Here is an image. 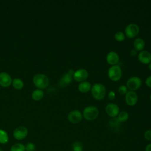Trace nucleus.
Instances as JSON below:
<instances>
[{
    "label": "nucleus",
    "instance_id": "obj_18",
    "mask_svg": "<svg viewBox=\"0 0 151 151\" xmlns=\"http://www.w3.org/2000/svg\"><path fill=\"white\" fill-rule=\"evenodd\" d=\"M31 96L34 100H40L44 96V92L41 89H37L33 91Z\"/></svg>",
    "mask_w": 151,
    "mask_h": 151
},
{
    "label": "nucleus",
    "instance_id": "obj_2",
    "mask_svg": "<svg viewBox=\"0 0 151 151\" xmlns=\"http://www.w3.org/2000/svg\"><path fill=\"white\" fill-rule=\"evenodd\" d=\"M33 83L39 88L47 87L49 83V80L47 76L43 74H38L33 77Z\"/></svg>",
    "mask_w": 151,
    "mask_h": 151
},
{
    "label": "nucleus",
    "instance_id": "obj_28",
    "mask_svg": "<svg viewBox=\"0 0 151 151\" xmlns=\"http://www.w3.org/2000/svg\"><path fill=\"white\" fill-rule=\"evenodd\" d=\"M144 137L147 140L151 142V130H147L144 134Z\"/></svg>",
    "mask_w": 151,
    "mask_h": 151
},
{
    "label": "nucleus",
    "instance_id": "obj_6",
    "mask_svg": "<svg viewBox=\"0 0 151 151\" xmlns=\"http://www.w3.org/2000/svg\"><path fill=\"white\" fill-rule=\"evenodd\" d=\"M125 34L129 38H133L137 35L139 32V26L134 23L127 25L125 28Z\"/></svg>",
    "mask_w": 151,
    "mask_h": 151
},
{
    "label": "nucleus",
    "instance_id": "obj_5",
    "mask_svg": "<svg viewBox=\"0 0 151 151\" xmlns=\"http://www.w3.org/2000/svg\"><path fill=\"white\" fill-rule=\"evenodd\" d=\"M127 87L132 91L138 89L142 85V80L138 77H132L127 81Z\"/></svg>",
    "mask_w": 151,
    "mask_h": 151
},
{
    "label": "nucleus",
    "instance_id": "obj_7",
    "mask_svg": "<svg viewBox=\"0 0 151 151\" xmlns=\"http://www.w3.org/2000/svg\"><path fill=\"white\" fill-rule=\"evenodd\" d=\"M74 70L73 69H70L67 73L64 74L61 78L60 79V81L59 82V85L60 87H65L67 85H68L72 81L73 78V74H74Z\"/></svg>",
    "mask_w": 151,
    "mask_h": 151
},
{
    "label": "nucleus",
    "instance_id": "obj_17",
    "mask_svg": "<svg viewBox=\"0 0 151 151\" xmlns=\"http://www.w3.org/2000/svg\"><path fill=\"white\" fill-rule=\"evenodd\" d=\"M91 84L88 81H83L78 86L80 91L82 93H87L91 89Z\"/></svg>",
    "mask_w": 151,
    "mask_h": 151
},
{
    "label": "nucleus",
    "instance_id": "obj_13",
    "mask_svg": "<svg viewBox=\"0 0 151 151\" xmlns=\"http://www.w3.org/2000/svg\"><path fill=\"white\" fill-rule=\"evenodd\" d=\"M125 100L128 105L133 106L137 103V96L135 92L129 91L126 94Z\"/></svg>",
    "mask_w": 151,
    "mask_h": 151
},
{
    "label": "nucleus",
    "instance_id": "obj_15",
    "mask_svg": "<svg viewBox=\"0 0 151 151\" xmlns=\"http://www.w3.org/2000/svg\"><path fill=\"white\" fill-rule=\"evenodd\" d=\"M106 60L109 64L114 65L119 62V57L116 52L110 51L106 56Z\"/></svg>",
    "mask_w": 151,
    "mask_h": 151
},
{
    "label": "nucleus",
    "instance_id": "obj_29",
    "mask_svg": "<svg viewBox=\"0 0 151 151\" xmlns=\"http://www.w3.org/2000/svg\"><path fill=\"white\" fill-rule=\"evenodd\" d=\"M115 96H115V93H114V91H110V92L109 93L108 97H109V98L110 100H113V99H114Z\"/></svg>",
    "mask_w": 151,
    "mask_h": 151
},
{
    "label": "nucleus",
    "instance_id": "obj_22",
    "mask_svg": "<svg viewBox=\"0 0 151 151\" xmlns=\"http://www.w3.org/2000/svg\"><path fill=\"white\" fill-rule=\"evenodd\" d=\"M72 149L73 151H83V145L79 141H76L72 144Z\"/></svg>",
    "mask_w": 151,
    "mask_h": 151
},
{
    "label": "nucleus",
    "instance_id": "obj_25",
    "mask_svg": "<svg viewBox=\"0 0 151 151\" xmlns=\"http://www.w3.org/2000/svg\"><path fill=\"white\" fill-rule=\"evenodd\" d=\"M120 123L121 122H120L119 121L117 118H113V119L110 120V125L111 126V127L112 128H114V129H116L119 126Z\"/></svg>",
    "mask_w": 151,
    "mask_h": 151
},
{
    "label": "nucleus",
    "instance_id": "obj_4",
    "mask_svg": "<svg viewBox=\"0 0 151 151\" xmlns=\"http://www.w3.org/2000/svg\"><path fill=\"white\" fill-rule=\"evenodd\" d=\"M108 76L113 81H118L122 76V70L117 65L110 67L108 71Z\"/></svg>",
    "mask_w": 151,
    "mask_h": 151
},
{
    "label": "nucleus",
    "instance_id": "obj_31",
    "mask_svg": "<svg viewBox=\"0 0 151 151\" xmlns=\"http://www.w3.org/2000/svg\"><path fill=\"white\" fill-rule=\"evenodd\" d=\"M145 151H151V143L147 145L146 146Z\"/></svg>",
    "mask_w": 151,
    "mask_h": 151
},
{
    "label": "nucleus",
    "instance_id": "obj_21",
    "mask_svg": "<svg viewBox=\"0 0 151 151\" xmlns=\"http://www.w3.org/2000/svg\"><path fill=\"white\" fill-rule=\"evenodd\" d=\"M12 85L13 87L16 88V89H21L23 86H24V83L22 81V80H21L20 78H15L13 81H12Z\"/></svg>",
    "mask_w": 151,
    "mask_h": 151
},
{
    "label": "nucleus",
    "instance_id": "obj_33",
    "mask_svg": "<svg viewBox=\"0 0 151 151\" xmlns=\"http://www.w3.org/2000/svg\"><path fill=\"white\" fill-rule=\"evenodd\" d=\"M148 67H149V68L151 70V62L150 63H149V66H148Z\"/></svg>",
    "mask_w": 151,
    "mask_h": 151
},
{
    "label": "nucleus",
    "instance_id": "obj_10",
    "mask_svg": "<svg viewBox=\"0 0 151 151\" xmlns=\"http://www.w3.org/2000/svg\"><path fill=\"white\" fill-rule=\"evenodd\" d=\"M106 111L109 116L115 117L119 113V107L115 103H109L106 107Z\"/></svg>",
    "mask_w": 151,
    "mask_h": 151
},
{
    "label": "nucleus",
    "instance_id": "obj_8",
    "mask_svg": "<svg viewBox=\"0 0 151 151\" xmlns=\"http://www.w3.org/2000/svg\"><path fill=\"white\" fill-rule=\"evenodd\" d=\"M28 134V130L24 126H19L17 127L14 132L13 136L15 139L21 140L27 137Z\"/></svg>",
    "mask_w": 151,
    "mask_h": 151
},
{
    "label": "nucleus",
    "instance_id": "obj_26",
    "mask_svg": "<svg viewBox=\"0 0 151 151\" xmlns=\"http://www.w3.org/2000/svg\"><path fill=\"white\" fill-rule=\"evenodd\" d=\"M25 151H34L36 149L35 145L31 142H28L25 146Z\"/></svg>",
    "mask_w": 151,
    "mask_h": 151
},
{
    "label": "nucleus",
    "instance_id": "obj_35",
    "mask_svg": "<svg viewBox=\"0 0 151 151\" xmlns=\"http://www.w3.org/2000/svg\"><path fill=\"white\" fill-rule=\"evenodd\" d=\"M0 151H3V150H2V149L0 148Z\"/></svg>",
    "mask_w": 151,
    "mask_h": 151
},
{
    "label": "nucleus",
    "instance_id": "obj_14",
    "mask_svg": "<svg viewBox=\"0 0 151 151\" xmlns=\"http://www.w3.org/2000/svg\"><path fill=\"white\" fill-rule=\"evenodd\" d=\"M139 61L144 64H148L151 62V54L146 50L142 51L138 55Z\"/></svg>",
    "mask_w": 151,
    "mask_h": 151
},
{
    "label": "nucleus",
    "instance_id": "obj_30",
    "mask_svg": "<svg viewBox=\"0 0 151 151\" xmlns=\"http://www.w3.org/2000/svg\"><path fill=\"white\" fill-rule=\"evenodd\" d=\"M146 84L147 86L151 87V76L148 77L146 80Z\"/></svg>",
    "mask_w": 151,
    "mask_h": 151
},
{
    "label": "nucleus",
    "instance_id": "obj_19",
    "mask_svg": "<svg viewBox=\"0 0 151 151\" xmlns=\"http://www.w3.org/2000/svg\"><path fill=\"white\" fill-rule=\"evenodd\" d=\"M9 140V137L7 133L2 130L0 129V143L6 144Z\"/></svg>",
    "mask_w": 151,
    "mask_h": 151
},
{
    "label": "nucleus",
    "instance_id": "obj_1",
    "mask_svg": "<svg viewBox=\"0 0 151 151\" xmlns=\"http://www.w3.org/2000/svg\"><path fill=\"white\" fill-rule=\"evenodd\" d=\"M91 94L93 97L96 100L103 99L106 94V87L100 83H96L91 87Z\"/></svg>",
    "mask_w": 151,
    "mask_h": 151
},
{
    "label": "nucleus",
    "instance_id": "obj_24",
    "mask_svg": "<svg viewBox=\"0 0 151 151\" xmlns=\"http://www.w3.org/2000/svg\"><path fill=\"white\" fill-rule=\"evenodd\" d=\"M115 39L118 41H122L125 39V35L121 31H118L114 34Z\"/></svg>",
    "mask_w": 151,
    "mask_h": 151
},
{
    "label": "nucleus",
    "instance_id": "obj_23",
    "mask_svg": "<svg viewBox=\"0 0 151 151\" xmlns=\"http://www.w3.org/2000/svg\"><path fill=\"white\" fill-rule=\"evenodd\" d=\"M129 118V114L126 111H121L119 112L118 114V117L117 119L120 122H124L127 121V120Z\"/></svg>",
    "mask_w": 151,
    "mask_h": 151
},
{
    "label": "nucleus",
    "instance_id": "obj_16",
    "mask_svg": "<svg viewBox=\"0 0 151 151\" xmlns=\"http://www.w3.org/2000/svg\"><path fill=\"white\" fill-rule=\"evenodd\" d=\"M133 46L136 51H140L145 47V41L141 38H137L133 42Z\"/></svg>",
    "mask_w": 151,
    "mask_h": 151
},
{
    "label": "nucleus",
    "instance_id": "obj_27",
    "mask_svg": "<svg viewBox=\"0 0 151 151\" xmlns=\"http://www.w3.org/2000/svg\"><path fill=\"white\" fill-rule=\"evenodd\" d=\"M118 91L121 94H124L127 93V88L125 86L122 85L119 87Z\"/></svg>",
    "mask_w": 151,
    "mask_h": 151
},
{
    "label": "nucleus",
    "instance_id": "obj_12",
    "mask_svg": "<svg viewBox=\"0 0 151 151\" xmlns=\"http://www.w3.org/2000/svg\"><path fill=\"white\" fill-rule=\"evenodd\" d=\"M12 83L11 76L6 73L2 72L0 73V85L2 87H6L10 86Z\"/></svg>",
    "mask_w": 151,
    "mask_h": 151
},
{
    "label": "nucleus",
    "instance_id": "obj_20",
    "mask_svg": "<svg viewBox=\"0 0 151 151\" xmlns=\"http://www.w3.org/2000/svg\"><path fill=\"white\" fill-rule=\"evenodd\" d=\"M10 151H25V145L21 143H17L11 146Z\"/></svg>",
    "mask_w": 151,
    "mask_h": 151
},
{
    "label": "nucleus",
    "instance_id": "obj_34",
    "mask_svg": "<svg viewBox=\"0 0 151 151\" xmlns=\"http://www.w3.org/2000/svg\"><path fill=\"white\" fill-rule=\"evenodd\" d=\"M150 100H151V94H150Z\"/></svg>",
    "mask_w": 151,
    "mask_h": 151
},
{
    "label": "nucleus",
    "instance_id": "obj_11",
    "mask_svg": "<svg viewBox=\"0 0 151 151\" xmlns=\"http://www.w3.org/2000/svg\"><path fill=\"white\" fill-rule=\"evenodd\" d=\"M81 113L77 110L70 111L68 114V120L73 123H77L82 120Z\"/></svg>",
    "mask_w": 151,
    "mask_h": 151
},
{
    "label": "nucleus",
    "instance_id": "obj_32",
    "mask_svg": "<svg viewBox=\"0 0 151 151\" xmlns=\"http://www.w3.org/2000/svg\"><path fill=\"white\" fill-rule=\"evenodd\" d=\"M136 54H137V51H136V50L133 49V50H131V51H130V54H131L132 56L136 55Z\"/></svg>",
    "mask_w": 151,
    "mask_h": 151
},
{
    "label": "nucleus",
    "instance_id": "obj_3",
    "mask_svg": "<svg viewBox=\"0 0 151 151\" xmlns=\"http://www.w3.org/2000/svg\"><path fill=\"white\" fill-rule=\"evenodd\" d=\"M83 117L88 120H93L97 118L99 115L98 109L93 106H90L85 107L83 111Z\"/></svg>",
    "mask_w": 151,
    "mask_h": 151
},
{
    "label": "nucleus",
    "instance_id": "obj_9",
    "mask_svg": "<svg viewBox=\"0 0 151 151\" xmlns=\"http://www.w3.org/2000/svg\"><path fill=\"white\" fill-rule=\"evenodd\" d=\"M88 72L84 68H80L76 70L73 74V78L77 81H84L88 77Z\"/></svg>",
    "mask_w": 151,
    "mask_h": 151
}]
</instances>
